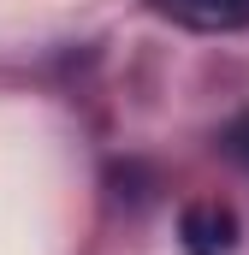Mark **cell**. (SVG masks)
I'll return each instance as SVG.
<instances>
[{
	"label": "cell",
	"instance_id": "obj_1",
	"mask_svg": "<svg viewBox=\"0 0 249 255\" xmlns=\"http://www.w3.org/2000/svg\"><path fill=\"white\" fill-rule=\"evenodd\" d=\"M178 238L190 255H232L238 250V214L226 202H190L178 214Z\"/></svg>",
	"mask_w": 249,
	"mask_h": 255
},
{
	"label": "cell",
	"instance_id": "obj_2",
	"mask_svg": "<svg viewBox=\"0 0 249 255\" xmlns=\"http://www.w3.org/2000/svg\"><path fill=\"white\" fill-rule=\"evenodd\" d=\"M154 12H166L184 30H244L249 0H154Z\"/></svg>",
	"mask_w": 249,
	"mask_h": 255
},
{
	"label": "cell",
	"instance_id": "obj_3",
	"mask_svg": "<svg viewBox=\"0 0 249 255\" xmlns=\"http://www.w3.org/2000/svg\"><path fill=\"white\" fill-rule=\"evenodd\" d=\"M226 148H232V154H238V160L249 166V119H238V125L226 130Z\"/></svg>",
	"mask_w": 249,
	"mask_h": 255
}]
</instances>
